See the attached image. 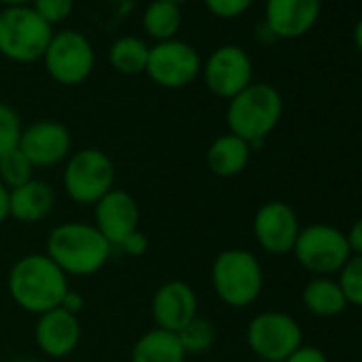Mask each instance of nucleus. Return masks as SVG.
<instances>
[{"instance_id":"nucleus-27","label":"nucleus","mask_w":362,"mask_h":362,"mask_svg":"<svg viewBox=\"0 0 362 362\" xmlns=\"http://www.w3.org/2000/svg\"><path fill=\"white\" fill-rule=\"evenodd\" d=\"M22 130L24 128L18 111L5 103H0V158L20 145Z\"/></svg>"},{"instance_id":"nucleus-38","label":"nucleus","mask_w":362,"mask_h":362,"mask_svg":"<svg viewBox=\"0 0 362 362\" xmlns=\"http://www.w3.org/2000/svg\"><path fill=\"white\" fill-rule=\"evenodd\" d=\"M168 3H175V5H179V3H186V0H168Z\"/></svg>"},{"instance_id":"nucleus-2","label":"nucleus","mask_w":362,"mask_h":362,"mask_svg":"<svg viewBox=\"0 0 362 362\" xmlns=\"http://www.w3.org/2000/svg\"><path fill=\"white\" fill-rule=\"evenodd\" d=\"M111 243L94 224L64 222L47 237V256L69 275H96L111 258Z\"/></svg>"},{"instance_id":"nucleus-36","label":"nucleus","mask_w":362,"mask_h":362,"mask_svg":"<svg viewBox=\"0 0 362 362\" xmlns=\"http://www.w3.org/2000/svg\"><path fill=\"white\" fill-rule=\"evenodd\" d=\"M28 3H33V0H0V5L5 7H26Z\"/></svg>"},{"instance_id":"nucleus-12","label":"nucleus","mask_w":362,"mask_h":362,"mask_svg":"<svg viewBox=\"0 0 362 362\" xmlns=\"http://www.w3.org/2000/svg\"><path fill=\"white\" fill-rule=\"evenodd\" d=\"M254 239L271 256L292 254L300 233L296 211L284 201H269L254 216Z\"/></svg>"},{"instance_id":"nucleus-18","label":"nucleus","mask_w":362,"mask_h":362,"mask_svg":"<svg viewBox=\"0 0 362 362\" xmlns=\"http://www.w3.org/2000/svg\"><path fill=\"white\" fill-rule=\"evenodd\" d=\"M56 207V192L43 179H30L28 184L9 190V218L22 224H37L45 220Z\"/></svg>"},{"instance_id":"nucleus-26","label":"nucleus","mask_w":362,"mask_h":362,"mask_svg":"<svg viewBox=\"0 0 362 362\" xmlns=\"http://www.w3.org/2000/svg\"><path fill=\"white\" fill-rule=\"evenodd\" d=\"M339 286L345 294L347 305L362 307V256H349V260L339 271Z\"/></svg>"},{"instance_id":"nucleus-8","label":"nucleus","mask_w":362,"mask_h":362,"mask_svg":"<svg viewBox=\"0 0 362 362\" xmlns=\"http://www.w3.org/2000/svg\"><path fill=\"white\" fill-rule=\"evenodd\" d=\"M247 347L267 362H284L303 345L300 324L284 311H262L247 324Z\"/></svg>"},{"instance_id":"nucleus-33","label":"nucleus","mask_w":362,"mask_h":362,"mask_svg":"<svg viewBox=\"0 0 362 362\" xmlns=\"http://www.w3.org/2000/svg\"><path fill=\"white\" fill-rule=\"evenodd\" d=\"M83 305H86V298H83L79 292H75V290H69V292L64 294L62 303H60V309H64V311H69V313L77 315V313L83 309Z\"/></svg>"},{"instance_id":"nucleus-19","label":"nucleus","mask_w":362,"mask_h":362,"mask_svg":"<svg viewBox=\"0 0 362 362\" xmlns=\"http://www.w3.org/2000/svg\"><path fill=\"white\" fill-rule=\"evenodd\" d=\"M250 158H252V145L233 132L218 136L209 145L207 156H205L209 170L222 179H230V177L241 175L247 168Z\"/></svg>"},{"instance_id":"nucleus-14","label":"nucleus","mask_w":362,"mask_h":362,"mask_svg":"<svg viewBox=\"0 0 362 362\" xmlns=\"http://www.w3.org/2000/svg\"><path fill=\"white\" fill-rule=\"evenodd\" d=\"M199 315V298L190 284L186 281H166L151 298V317L156 328L179 332Z\"/></svg>"},{"instance_id":"nucleus-17","label":"nucleus","mask_w":362,"mask_h":362,"mask_svg":"<svg viewBox=\"0 0 362 362\" xmlns=\"http://www.w3.org/2000/svg\"><path fill=\"white\" fill-rule=\"evenodd\" d=\"M35 339L39 349L49 358H66L71 356L81 341V324L77 315L64 309H52L39 315Z\"/></svg>"},{"instance_id":"nucleus-25","label":"nucleus","mask_w":362,"mask_h":362,"mask_svg":"<svg viewBox=\"0 0 362 362\" xmlns=\"http://www.w3.org/2000/svg\"><path fill=\"white\" fill-rule=\"evenodd\" d=\"M33 173H35V166L24 156V151L20 147L11 149L9 153L0 158V184H3L7 190L28 184L30 179H35Z\"/></svg>"},{"instance_id":"nucleus-7","label":"nucleus","mask_w":362,"mask_h":362,"mask_svg":"<svg viewBox=\"0 0 362 362\" xmlns=\"http://www.w3.org/2000/svg\"><path fill=\"white\" fill-rule=\"evenodd\" d=\"M292 254L296 262L315 277L339 273L351 256L345 233L332 224H309L300 228Z\"/></svg>"},{"instance_id":"nucleus-35","label":"nucleus","mask_w":362,"mask_h":362,"mask_svg":"<svg viewBox=\"0 0 362 362\" xmlns=\"http://www.w3.org/2000/svg\"><path fill=\"white\" fill-rule=\"evenodd\" d=\"M351 39H354V45H356V49L362 54V18H360V20H358V24L354 26Z\"/></svg>"},{"instance_id":"nucleus-28","label":"nucleus","mask_w":362,"mask_h":362,"mask_svg":"<svg viewBox=\"0 0 362 362\" xmlns=\"http://www.w3.org/2000/svg\"><path fill=\"white\" fill-rule=\"evenodd\" d=\"M35 3V11L49 24H60L64 22L71 13H73V7H75V0H33Z\"/></svg>"},{"instance_id":"nucleus-24","label":"nucleus","mask_w":362,"mask_h":362,"mask_svg":"<svg viewBox=\"0 0 362 362\" xmlns=\"http://www.w3.org/2000/svg\"><path fill=\"white\" fill-rule=\"evenodd\" d=\"M177 337H179L181 347H184L186 354H205L216 345L218 332L209 320L197 315L188 326H184L177 332Z\"/></svg>"},{"instance_id":"nucleus-9","label":"nucleus","mask_w":362,"mask_h":362,"mask_svg":"<svg viewBox=\"0 0 362 362\" xmlns=\"http://www.w3.org/2000/svg\"><path fill=\"white\" fill-rule=\"evenodd\" d=\"M45 71L60 86H79L94 71V47L92 43L75 30H64L54 35L45 56Z\"/></svg>"},{"instance_id":"nucleus-32","label":"nucleus","mask_w":362,"mask_h":362,"mask_svg":"<svg viewBox=\"0 0 362 362\" xmlns=\"http://www.w3.org/2000/svg\"><path fill=\"white\" fill-rule=\"evenodd\" d=\"M347 237V245H349V252L354 256H362V218H358L351 228L345 233Z\"/></svg>"},{"instance_id":"nucleus-30","label":"nucleus","mask_w":362,"mask_h":362,"mask_svg":"<svg viewBox=\"0 0 362 362\" xmlns=\"http://www.w3.org/2000/svg\"><path fill=\"white\" fill-rule=\"evenodd\" d=\"M149 247V239L141 233V230H134L132 235H128L122 243H119V250L126 254V256H132V258H139L147 252Z\"/></svg>"},{"instance_id":"nucleus-21","label":"nucleus","mask_w":362,"mask_h":362,"mask_svg":"<svg viewBox=\"0 0 362 362\" xmlns=\"http://www.w3.org/2000/svg\"><path fill=\"white\" fill-rule=\"evenodd\" d=\"M303 305L315 317H334L349 307L339 281L332 277L309 279L303 288Z\"/></svg>"},{"instance_id":"nucleus-11","label":"nucleus","mask_w":362,"mask_h":362,"mask_svg":"<svg viewBox=\"0 0 362 362\" xmlns=\"http://www.w3.org/2000/svg\"><path fill=\"white\" fill-rule=\"evenodd\" d=\"M203 77L211 94L230 100L254 83V64L245 49L237 45H222L209 56Z\"/></svg>"},{"instance_id":"nucleus-37","label":"nucleus","mask_w":362,"mask_h":362,"mask_svg":"<svg viewBox=\"0 0 362 362\" xmlns=\"http://www.w3.org/2000/svg\"><path fill=\"white\" fill-rule=\"evenodd\" d=\"M11 362H37L35 358H16V360H11Z\"/></svg>"},{"instance_id":"nucleus-16","label":"nucleus","mask_w":362,"mask_h":362,"mask_svg":"<svg viewBox=\"0 0 362 362\" xmlns=\"http://www.w3.org/2000/svg\"><path fill=\"white\" fill-rule=\"evenodd\" d=\"M322 13V0H267L264 28L275 39H300L311 33Z\"/></svg>"},{"instance_id":"nucleus-4","label":"nucleus","mask_w":362,"mask_h":362,"mask_svg":"<svg viewBox=\"0 0 362 362\" xmlns=\"http://www.w3.org/2000/svg\"><path fill=\"white\" fill-rule=\"evenodd\" d=\"M211 284L224 305L233 309L250 307L258 300L264 288L262 264L250 250H224L214 260Z\"/></svg>"},{"instance_id":"nucleus-34","label":"nucleus","mask_w":362,"mask_h":362,"mask_svg":"<svg viewBox=\"0 0 362 362\" xmlns=\"http://www.w3.org/2000/svg\"><path fill=\"white\" fill-rule=\"evenodd\" d=\"M9 220V190L0 184V226Z\"/></svg>"},{"instance_id":"nucleus-10","label":"nucleus","mask_w":362,"mask_h":362,"mask_svg":"<svg viewBox=\"0 0 362 362\" xmlns=\"http://www.w3.org/2000/svg\"><path fill=\"white\" fill-rule=\"evenodd\" d=\"M203 71L199 52L184 41H164L149 47L145 73L162 88L179 90L190 86Z\"/></svg>"},{"instance_id":"nucleus-15","label":"nucleus","mask_w":362,"mask_h":362,"mask_svg":"<svg viewBox=\"0 0 362 362\" xmlns=\"http://www.w3.org/2000/svg\"><path fill=\"white\" fill-rule=\"evenodd\" d=\"M139 203L126 190L113 188L94 205V226L111 243V247H119L128 235L139 230Z\"/></svg>"},{"instance_id":"nucleus-1","label":"nucleus","mask_w":362,"mask_h":362,"mask_svg":"<svg viewBox=\"0 0 362 362\" xmlns=\"http://www.w3.org/2000/svg\"><path fill=\"white\" fill-rule=\"evenodd\" d=\"M9 294L20 309L41 315L58 309L69 288L66 273L47 254H28L9 271Z\"/></svg>"},{"instance_id":"nucleus-5","label":"nucleus","mask_w":362,"mask_h":362,"mask_svg":"<svg viewBox=\"0 0 362 362\" xmlns=\"http://www.w3.org/2000/svg\"><path fill=\"white\" fill-rule=\"evenodd\" d=\"M54 37L52 26L33 7L0 11V54L13 62H37Z\"/></svg>"},{"instance_id":"nucleus-6","label":"nucleus","mask_w":362,"mask_h":362,"mask_svg":"<svg viewBox=\"0 0 362 362\" xmlns=\"http://www.w3.org/2000/svg\"><path fill=\"white\" fill-rule=\"evenodd\" d=\"M115 184L113 160L96 147L79 149L69 156L62 173V188L77 205H96Z\"/></svg>"},{"instance_id":"nucleus-23","label":"nucleus","mask_w":362,"mask_h":362,"mask_svg":"<svg viewBox=\"0 0 362 362\" xmlns=\"http://www.w3.org/2000/svg\"><path fill=\"white\" fill-rule=\"evenodd\" d=\"M149 58V47L136 37H122L111 45L109 62L122 75H139L145 73Z\"/></svg>"},{"instance_id":"nucleus-20","label":"nucleus","mask_w":362,"mask_h":362,"mask_svg":"<svg viewBox=\"0 0 362 362\" xmlns=\"http://www.w3.org/2000/svg\"><path fill=\"white\" fill-rule=\"evenodd\" d=\"M186 356L177 332L151 328L136 339L130 362H184Z\"/></svg>"},{"instance_id":"nucleus-3","label":"nucleus","mask_w":362,"mask_h":362,"mask_svg":"<svg viewBox=\"0 0 362 362\" xmlns=\"http://www.w3.org/2000/svg\"><path fill=\"white\" fill-rule=\"evenodd\" d=\"M284 115V98L269 83H250L241 94L230 98L226 122L233 134L260 145L279 124Z\"/></svg>"},{"instance_id":"nucleus-13","label":"nucleus","mask_w":362,"mask_h":362,"mask_svg":"<svg viewBox=\"0 0 362 362\" xmlns=\"http://www.w3.org/2000/svg\"><path fill=\"white\" fill-rule=\"evenodd\" d=\"M35 168H49L66 162L73 149L71 130L54 119H41L22 130L20 145Z\"/></svg>"},{"instance_id":"nucleus-29","label":"nucleus","mask_w":362,"mask_h":362,"mask_svg":"<svg viewBox=\"0 0 362 362\" xmlns=\"http://www.w3.org/2000/svg\"><path fill=\"white\" fill-rule=\"evenodd\" d=\"M252 5L254 0H205V7L220 20L241 18Z\"/></svg>"},{"instance_id":"nucleus-31","label":"nucleus","mask_w":362,"mask_h":362,"mask_svg":"<svg viewBox=\"0 0 362 362\" xmlns=\"http://www.w3.org/2000/svg\"><path fill=\"white\" fill-rule=\"evenodd\" d=\"M284 362H330V360H328V356L320 347H315V345H300Z\"/></svg>"},{"instance_id":"nucleus-22","label":"nucleus","mask_w":362,"mask_h":362,"mask_svg":"<svg viewBox=\"0 0 362 362\" xmlns=\"http://www.w3.org/2000/svg\"><path fill=\"white\" fill-rule=\"evenodd\" d=\"M143 28L158 43L173 41V37L181 28L179 5L168 3V0H153L143 13Z\"/></svg>"}]
</instances>
